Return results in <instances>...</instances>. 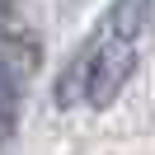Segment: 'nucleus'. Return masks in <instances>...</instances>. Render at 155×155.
<instances>
[{
	"label": "nucleus",
	"instance_id": "f257e3e1",
	"mask_svg": "<svg viewBox=\"0 0 155 155\" xmlns=\"http://www.w3.org/2000/svg\"><path fill=\"white\" fill-rule=\"evenodd\" d=\"M150 24H155V0H108V10L99 14L89 38L61 66L57 85H52V104L57 108H80V104L104 108V104H113L122 94V85L132 80L136 61H141Z\"/></svg>",
	"mask_w": 155,
	"mask_h": 155
}]
</instances>
